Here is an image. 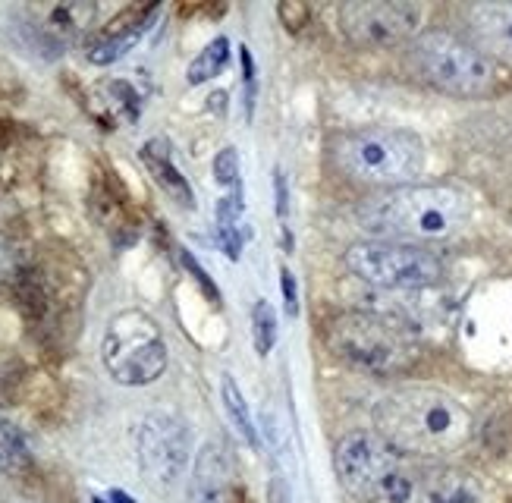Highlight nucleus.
Returning a JSON list of instances; mask_svg holds the SVG:
<instances>
[{
    "instance_id": "21",
    "label": "nucleus",
    "mask_w": 512,
    "mask_h": 503,
    "mask_svg": "<svg viewBox=\"0 0 512 503\" xmlns=\"http://www.w3.org/2000/svg\"><path fill=\"white\" fill-rule=\"evenodd\" d=\"M214 180L220 186H236L239 183V155H236V148L217 151V158H214Z\"/></svg>"
},
{
    "instance_id": "23",
    "label": "nucleus",
    "mask_w": 512,
    "mask_h": 503,
    "mask_svg": "<svg viewBox=\"0 0 512 503\" xmlns=\"http://www.w3.org/2000/svg\"><path fill=\"white\" fill-rule=\"evenodd\" d=\"M280 283H283V302H286V315H299V293H296V280L289 268H280Z\"/></svg>"
},
{
    "instance_id": "16",
    "label": "nucleus",
    "mask_w": 512,
    "mask_h": 503,
    "mask_svg": "<svg viewBox=\"0 0 512 503\" xmlns=\"http://www.w3.org/2000/svg\"><path fill=\"white\" fill-rule=\"evenodd\" d=\"M142 164L148 167V173L154 177L170 199L183 208H195V192L189 186V180L180 173V167L173 164V155H170V145L164 139H151L142 145Z\"/></svg>"
},
{
    "instance_id": "15",
    "label": "nucleus",
    "mask_w": 512,
    "mask_h": 503,
    "mask_svg": "<svg viewBox=\"0 0 512 503\" xmlns=\"http://www.w3.org/2000/svg\"><path fill=\"white\" fill-rule=\"evenodd\" d=\"M151 13H154V7L151 10H132L126 16L114 19V23H110V29L98 32L92 41H88L85 57L92 60L95 67H107V63L126 57L132 48L139 45L142 32L148 29V16Z\"/></svg>"
},
{
    "instance_id": "11",
    "label": "nucleus",
    "mask_w": 512,
    "mask_h": 503,
    "mask_svg": "<svg viewBox=\"0 0 512 503\" xmlns=\"http://www.w3.org/2000/svg\"><path fill=\"white\" fill-rule=\"evenodd\" d=\"M396 503H484L478 481L459 469H412L406 491Z\"/></svg>"
},
{
    "instance_id": "3",
    "label": "nucleus",
    "mask_w": 512,
    "mask_h": 503,
    "mask_svg": "<svg viewBox=\"0 0 512 503\" xmlns=\"http://www.w3.org/2000/svg\"><path fill=\"white\" fill-rule=\"evenodd\" d=\"M333 155L343 173L368 186L403 189L425 173L428 148L409 129L368 126L346 133L333 145Z\"/></svg>"
},
{
    "instance_id": "7",
    "label": "nucleus",
    "mask_w": 512,
    "mask_h": 503,
    "mask_svg": "<svg viewBox=\"0 0 512 503\" xmlns=\"http://www.w3.org/2000/svg\"><path fill=\"white\" fill-rule=\"evenodd\" d=\"M107 375L123 387H145L167 368V343L158 321L139 309H126L107 321L101 340Z\"/></svg>"
},
{
    "instance_id": "25",
    "label": "nucleus",
    "mask_w": 512,
    "mask_h": 503,
    "mask_svg": "<svg viewBox=\"0 0 512 503\" xmlns=\"http://www.w3.org/2000/svg\"><path fill=\"white\" fill-rule=\"evenodd\" d=\"M92 503H104V500H92Z\"/></svg>"
},
{
    "instance_id": "24",
    "label": "nucleus",
    "mask_w": 512,
    "mask_h": 503,
    "mask_svg": "<svg viewBox=\"0 0 512 503\" xmlns=\"http://www.w3.org/2000/svg\"><path fill=\"white\" fill-rule=\"evenodd\" d=\"M183 265H186V268H189V271L195 274V280L202 283V287H205V293H208V296H211L214 302H220V293H217V290L211 287V283H208V274H205L202 268H198V261H195L192 255H186V252H183Z\"/></svg>"
},
{
    "instance_id": "6",
    "label": "nucleus",
    "mask_w": 512,
    "mask_h": 503,
    "mask_svg": "<svg viewBox=\"0 0 512 503\" xmlns=\"http://www.w3.org/2000/svg\"><path fill=\"white\" fill-rule=\"evenodd\" d=\"M412 67L434 89L450 95H484L497 85V63L472 41L450 32H425L412 41Z\"/></svg>"
},
{
    "instance_id": "4",
    "label": "nucleus",
    "mask_w": 512,
    "mask_h": 503,
    "mask_svg": "<svg viewBox=\"0 0 512 503\" xmlns=\"http://www.w3.org/2000/svg\"><path fill=\"white\" fill-rule=\"evenodd\" d=\"M327 346L352 368L371 375H399L418 356L403 324L371 312H343L333 318L327 324Z\"/></svg>"
},
{
    "instance_id": "8",
    "label": "nucleus",
    "mask_w": 512,
    "mask_h": 503,
    "mask_svg": "<svg viewBox=\"0 0 512 503\" xmlns=\"http://www.w3.org/2000/svg\"><path fill=\"white\" fill-rule=\"evenodd\" d=\"M346 268L381 290H425L443 280V261L412 243L374 239L346 252Z\"/></svg>"
},
{
    "instance_id": "1",
    "label": "nucleus",
    "mask_w": 512,
    "mask_h": 503,
    "mask_svg": "<svg viewBox=\"0 0 512 503\" xmlns=\"http://www.w3.org/2000/svg\"><path fill=\"white\" fill-rule=\"evenodd\" d=\"M374 431L399 453L440 456L469 441L472 415L437 387H403L377 400Z\"/></svg>"
},
{
    "instance_id": "12",
    "label": "nucleus",
    "mask_w": 512,
    "mask_h": 503,
    "mask_svg": "<svg viewBox=\"0 0 512 503\" xmlns=\"http://www.w3.org/2000/svg\"><path fill=\"white\" fill-rule=\"evenodd\" d=\"M469 32L475 38V48L487 57L512 60V0H484V4L469 7Z\"/></svg>"
},
{
    "instance_id": "19",
    "label": "nucleus",
    "mask_w": 512,
    "mask_h": 503,
    "mask_svg": "<svg viewBox=\"0 0 512 503\" xmlns=\"http://www.w3.org/2000/svg\"><path fill=\"white\" fill-rule=\"evenodd\" d=\"M252 337H255L258 356H267L277 343V312L267 299H258L252 305Z\"/></svg>"
},
{
    "instance_id": "18",
    "label": "nucleus",
    "mask_w": 512,
    "mask_h": 503,
    "mask_svg": "<svg viewBox=\"0 0 512 503\" xmlns=\"http://www.w3.org/2000/svg\"><path fill=\"white\" fill-rule=\"evenodd\" d=\"M227 63H230V41L220 35V38H214L211 45L189 63L186 79H189V85H202V82H208V79L224 73Z\"/></svg>"
},
{
    "instance_id": "22",
    "label": "nucleus",
    "mask_w": 512,
    "mask_h": 503,
    "mask_svg": "<svg viewBox=\"0 0 512 503\" xmlns=\"http://www.w3.org/2000/svg\"><path fill=\"white\" fill-rule=\"evenodd\" d=\"M280 19H283V26H286L289 32H299V29L308 23V7L296 4V0H293V4L286 0V4H280Z\"/></svg>"
},
{
    "instance_id": "10",
    "label": "nucleus",
    "mask_w": 512,
    "mask_h": 503,
    "mask_svg": "<svg viewBox=\"0 0 512 503\" xmlns=\"http://www.w3.org/2000/svg\"><path fill=\"white\" fill-rule=\"evenodd\" d=\"M425 7L412 0H352L340 7V32L355 48L390 51L421 35Z\"/></svg>"
},
{
    "instance_id": "13",
    "label": "nucleus",
    "mask_w": 512,
    "mask_h": 503,
    "mask_svg": "<svg viewBox=\"0 0 512 503\" xmlns=\"http://www.w3.org/2000/svg\"><path fill=\"white\" fill-rule=\"evenodd\" d=\"M230 497V463L217 441H205L195 453L186 503H227Z\"/></svg>"
},
{
    "instance_id": "20",
    "label": "nucleus",
    "mask_w": 512,
    "mask_h": 503,
    "mask_svg": "<svg viewBox=\"0 0 512 503\" xmlns=\"http://www.w3.org/2000/svg\"><path fill=\"white\" fill-rule=\"evenodd\" d=\"M26 463H29L26 441H22L13 425H7L4 419H0V472H16Z\"/></svg>"
},
{
    "instance_id": "9",
    "label": "nucleus",
    "mask_w": 512,
    "mask_h": 503,
    "mask_svg": "<svg viewBox=\"0 0 512 503\" xmlns=\"http://www.w3.org/2000/svg\"><path fill=\"white\" fill-rule=\"evenodd\" d=\"M136 459L154 494H173L192 463L189 425L170 412H151L136 428Z\"/></svg>"
},
{
    "instance_id": "14",
    "label": "nucleus",
    "mask_w": 512,
    "mask_h": 503,
    "mask_svg": "<svg viewBox=\"0 0 512 503\" xmlns=\"http://www.w3.org/2000/svg\"><path fill=\"white\" fill-rule=\"evenodd\" d=\"M88 111L95 114L107 129H120L139 120L142 111V95L136 92V85L126 79H104L92 85L88 92Z\"/></svg>"
},
{
    "instance_id": "17",
    "label": "nucleus",
    "mask_w": 512,
    "mask_h": 503,
    "mask_svg": "<svg viewBox=\"0 0 512 503\" xmlns=\"http://www.w3.org/2000/svg\"><path fill=\"white\" fill-rule=\"evenodd\" d=\"M220 400H224V412H227L230 425L239 431L242 441H246L249 447H255V444H258L255 419H252L249 403H246V397H242V390H239V384L233 381V375H224V381H220Z\"/></svg>"
},
{
    "instance_id": "2",
    "label": "nucleus",
    "mask_w": 512,
    "mask_h": 503,
    "mask_svg": "<svg viewBox=\"0 0 512 503\" xmlns=\"http://www.w3.org/2000/svg\"><path fill=\"white\" fill-rule=\"evenodd\" d=\"M472 217L469 195L453 186H403L359 208V224L390 243H437L456 236Z\"/></svg>"
},
{
    "instance_id": "5",
    "label": "nucleus",
    "mask_w": 512,
    "mask_h": 503,
    "mask_svg": "<svg viewBox=\"0 0 512 503\" xmlns=\"http://www.w3.org/2000/svg\"><path fill=\"white\" fill-rule=\"evenodd\" d=\"M340 485L362 503H396L406 491L412 469L377 431H352L333 450Z\"/></svg>"
}]
</instances>
